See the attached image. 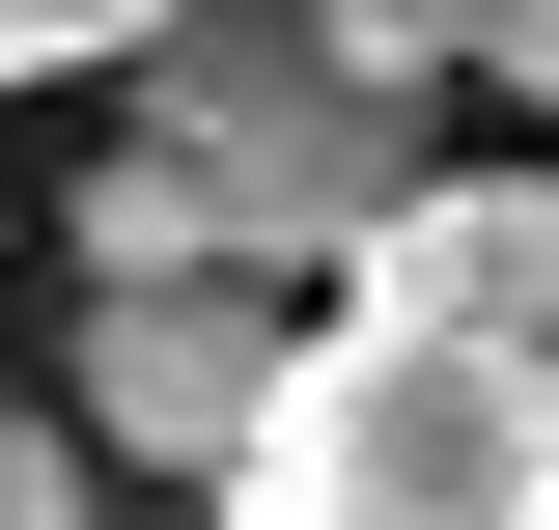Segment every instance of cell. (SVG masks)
<instances>
[{
  "label": "cell",
  "instance_id": "obj_1",
  "mask_svg": "<svg viewBox=\"0 0 559 530\" xmlns=\"http://www.w3.org/2000/svg\"><path fill=\"white\" fill-rule=\"evenodd\" d=\"M448 196L419 168V84H364L336 0H197L140 57V140L84 168V308H168V279H252V252H392Z\"/></svg>",
  "mask_w": 559,
  "mask_h": 530
},
{
  "label": "cell",
  "instance_id": "obj_2",
  "mask_svg": "<svg viewBox=\"0 0 559 530\" xmlns=\"http://www.w3.org/2000/svg\"><path fill=\"white\" fill-rule=\"evenodd\" d=\"M252 530H559V363L308 335V392L252 447Z\"/></svg>",
  "mask_w": 559,
  "mask_h": 530
},
{
  "label": "cell",
  "instance_id": "obj_3",
  "mask_svg": "<svg viewBox=\"0 0 559 530\" xmlns=\"http://www.w3.org/2000/svg\"><path fill=\"white\" fill-rule=\"evenodd\" d=\"M280 392H308V335H252V279H168V308H84V447H168L252 503Z\"/></svg>",
  "mask_w": 559,
  "mask_h": 530
},
{
  "label": "cell",
  "instance_id": "obj_4",
  "mask_svg": "<svg viewBox=\"0 0 559 530\" xmlns=\"http://www.w3.org/2000/svg\"><path fill=\"white\" fill-rule=\"evenodd\" d=\"M336 335H448V363H559V196L532 168H448L392 252L336 279Z\"/></svg>",
  "mask_w": 559,
  "mask_h": 530
},
{
  "label": "cell",
  "instance_id": "obj_5",
  "mask_svg": "<svg viewBox=\"0 0 559 530\" xmlns=\"http://www.w3.org/2000/svg\"><path fill=\"white\" fill-rule=\"evenodd\" d=\"M0 28H28V57H57V84H140V57H168V28H197V0H0Z\"/></svg>",
  "mask_w": 559,
  "mask_h": 530
},
{
  "label": "cell",
  "instance_id": "obj_6",
  "mask_svg": "<svg viewBox=\"0 0 559 530\" xmlns=\"http://www.w3.org/2000/svg\"><path fill=\"white\" fill-rule=\"evenodd\" d=\"M0 530H84V419H28V474H0Z\"/></svg>",
  "mask_w": 559,
  "mask_h": 530
},
{
  "label": "cell",
  "instance_id": "obj_7",
  "mask_svg": "<svg viewBox=\"0 0 559 530\" xmlns=\"http://www.w3.org/2000/svg\"><path fill=\"white\" fill-rule=\"evenodd\" d=\"M503 84H532V112H559V0H503Z\"/></svg>",
  "mask_w": 559,
  "mask_h": 530
}]
</instances>
